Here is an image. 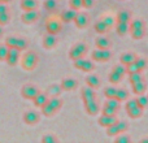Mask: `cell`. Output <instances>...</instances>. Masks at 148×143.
<instances>
[{"mask_svg":"<svg viewBox=\"0 0 148 143\" xmlns=\"http://www.w3.org/2000/svg\"><path fill=\"white\" fill-rule=\"evenodd\" d=\"M20 61H21V67H22L23 69L30 72L36 67V64H38V55H36L34 51H27L22 56V59H20Z\"/></svg>","mask_w":148,"mask_h":143,"instance_id":"obj_2","label":"cell"},{"mask_svg":"<svg viewBox=\"0 0 148 143\" xmlns=\"http://www.w3.org/2000/svg\"><path fill=\"white\" fill-rule=\"evenodd\" d=\"M117 117L116 116H107V115H101L99 117V120H97V122H99L100 126H103V128H109L110 125H113V124L117 122Z\"/></svg>","mask_w":148,"mask_h":143,"instance_id":"obj_12","label":"cell"},{"mask_svg":"<svg viewBox=\"0 0 148 143\" xmlns=\"http://www.w3.org/2000/svg\"><path fill=\"white\" fill-rule=\"evenodd\" d=\"M10 20V14H9V10L8 12H4V13H0V25L4 26L9 22Z\"/></svg>","mask_w":148,"mask_h":143,"instance_id":"obj_42","label":"cell"},{"mask_svg":"<svg viewBox=\"0 0 148 143\" xmlns=\"http://www.w3.org/2000/svg\"><path fill=\"white\" fill-rule=\"evenodd\" d=\"M38 92H39L38 87L34 86V85H25V86L21 89V95H22V98L29 99V100H33L34 98L36 96Z\"/></svg>","mask_w":148,"mask_h":143,"instance_id":"obj_7","label":"cell"},{"mask_svg":"<svg viewBox=\"0 0 148 143\" xmlns=\"http://www.w3.org/2000/svg\"><path fill=\"white\" fill-rule=\"evenodd\" d=\"M95 44H96V48L105 50V48H109L110 47V41L108 38H105V36H99V38H96Z\"/></svg>","mask_w":148,"mask_h":143,"instance_id":"obj_24","label":"cell"},{"mask_svg":"<svg viewBox=\"0 0 148 143\" xmlns=\"http://www.w3.org/2000/svg\"><path fill=\"white\" fill-rule=\"evenodd\" d=\"M9 1H12V0H0V4H1V3H4V4H7V3H9Z\"/></svg>","mask_w":148,"mask_h":143,"instance_id":"obj_52","label":"cell"},{"mask_svg":"<svg viewBox=\"0 0 148 143\" xmlns=\"http://www.w3.org/2000/svg\"><path fill=\"white\" fill-rule=\"evenodd\" d=\"M60 85L62 87V91H72L78 87V81L74 78H64Z\"/></svg>","mask_w":148,"mask_h":143,"instance_id":"obj_15","label":"cell"},{"mask_svg":"<svg viewBox=\"0 0 148 143\" xmlns=\"http://www.w3.org/2000/svg\"><path fill=\"white\" fill-rule=\"evenodd\" d=\"M38 18H39V13L36 9L23 10V13L21 14V21H22L23 23H33V22H35Z\"/></svg>","mask_w":148,"mask_h":143,"instance_id":"obj_10","label":"cell"},{"mask_svg":"<svg viewBox=\"0 0 148 143\" xmlns=\"http://www.w3.org/2000/svg\"><path fill=\"white\" fill-rule=\"evenodd\" d=\"M135 60H136V56L133 52H123L120 56V63L123 65H129V64H131V63H134Z\"/></svg>","mask_w":148,"mask_h":143,"instance_id":"obj_19","label":"cell"},{"mask_svg":"<svg viewBox=\"0 0 148 143\" xmlns=\"http://www.w3.org/2000/svg\"><path fill=\"white\" fill-rule=\"evenodd\" d=\"M21 59V51L18 48H16V47H10L9 51H8V56H7V64L9 65V67H14V65L18 64V61H20Z\"/></svg>","mask_w":148,"mask_h":143,"instance_id":"obj_6","label":"cell"},{"mask_svg":"<svg viewBox=\"0 0 148 143\" xmlns=\"http://www.w3.org/2000/svg\"><path fill=\"white\" fill-rule=\"evenodd\" d=\"M62 92V87L61 85H51V86L47 89V94L49 96H59Z\"/></svg>","mask_w":148,"mask_h":143,"instance_id":"obj_25","label":"cell"},{"mask_svg":"<svg viewBox=\"0 0 148 143\" xmlns=\"http://www.w3.org/2000/svg\"><path fill=\"white\" fill-rule=\"evenodd\" d=\"M69 7L72 8V9L78 10L83 7V4H82V0H69Z\"/></svg>","mask_w":148,"mask_h":143,"instance_id":"obj_45","label":"cell"},{"mask_svg":"<svg viewBox=\"0 0 148 143\" xmlns=\"http://www.w3.org/2000/svg\"><path fill=\"white\" fill-rule=\"evenodd\" d=\"M86 83H87V86H88V87L96 90V89H99V87H100L101 81H100V78L96 76V74H90V76L86 78Z\"/></svg>","mask_w":148,"mask_h":143,"instance_id":"obj_18","label":"cell"},{"mask_svg":"<svg viewBox=\"0 0 148 143\" xmlns=\"http://www.w3.org/2000/svg\"><path fill=\"white\" fill-rule=\"evenodd\" d=\"M57 44V39H56V35L55 34H49L47 33L43 38V47L47 50H51Z\"/></svg>","mask_w":148,"mask_h":143,"instance_id":"obj_17","label":"cell"},{"mask_svg":"<svg viewBox=\"0 0 148 143\" xmlns=\"http://www.w3.org/2000/svg\"><path fill=\"white\" fill-rule=\"evenodd\" d=\"M101 115L116 116V115H117V109H114V108H110V107H108V105L104 104V107H103V109H101Z\"/></svg>","mask_w":148,"mask_h":143,"instance_id":"obj_39","label":"cell"},{"mask_svg":"<svg viewBox=\"0 0 148 143\" xmlns=\"http://www.w3.org/2000/svg\"><path fill=\"white\" fill-rule=\"evenodd\" d=\"M57 7V1L56 0H46L44 1V8H46L48 12H52V10H55Z\"/></svg>","mask_w":148,"mask_h":143,"instance_id":"obj_37","label":"cell"},{"mask_svg":"<svg viewBox=\"0 0 148 143\" xmlns=\"http://www.w3.org/2000/svg\"><path fill=\"white\" fill-rule=\"evenodd\" d=\"M131 87H133V92L135 95H142L144 94V91H146L147 86H146V82L142 79V81L136 82V83H133L131 85Z\"/></svg>","mask_w":148,"mask_h":143,"instance_id":"obj_21","label":"cell"},{"mask_svg":"<svg viewBox=\"0 0 148 143\" xmlns=\"http://www.w3.org/2000/svg\"><path fill=\"white\" fill-rule=\"evenodd\" d=\"M138 107V103H136V99H130L126 102V111L131 109V108Z\"/></svg>","mask_w":148,"mask_h":143,"instance_id":"obj_48","label":"cell"},{"mask_svg":"<svg viewBox=\"0 0 148 143\" xmlns=\"http://www.w3.org/2000/svg\"><path fill=\"white\" fill-rule=\"evenodd\" d=\"M109 26L107 25V23L104 22V20H100V21H97L96 23H95V31H96L97 34H105V33H108L109 31Z\"/></svg>","mask_w":148,"mask_h":143,"instance_id":"obj_23","label":"cell"},{"mask_svg":"<svg viewBox=\"0 0 148 143\" xmlns=\"http://www.w3.org/2000/svg\"><path fill=\"white\" fill-rule=\"evenodd\" d=\"M116 31L120 36H123L130 31V23L129 22H116Z\"/></svg>","mask_w":148,"mask_h":143,"instance_id":"obj_20","label":"cell"},{"mask_svg":"<svg viewBox=\"0 0 148 143\" xmlns=\"http://www.w3.org/2000/svg\"><path fill=\"white\" fill-rule=\"evenodd\" d=\"M105 105L110 108H114V109H120V105H121V102L116 98H107V102H105Z\"/></svg>","mask_w":148,"mask_h":143,"instance_id":"obj_29","label":"cell"},{"mask_svg":"<svg viewBox=\"0 0 148 143\" xmlns=\"http://www.w3.org/2000/svg\"><path fill=\"white\" fill-rule=\"evenodd\" d=\"M136 103H138V105L140 108H146L147 105H148V96H146L144 94H142V95H138V98H136Z\"/></svg>","mask_w":148,"mask_h":143,"instance_id":"obj_34","label":"cell"},{"mask_svg":"<svg viewBox=\"0 0 148 143\" xmlns=\"http://www.w3.org/2000/svg\"><path fill=\"white\" fill-rule=\"evenodd\" d=\"M143 79V76H142V72H134V73H130L129 74V82L131 85L133 83H136V82L142 81Z\"/></svg>","mask_w":148,"mask_h":143,"instance_id":"obj_31","label":"cell"},{"mask_svg":"<svg viewBox=\"0 0 148 143\" xmlns=\"http://www.w3.org/2000/svg\"><path fill=\"white\" fill-rule=\"evenodd\" d=\"M110 57H112V52H110V50H109V48L101 50V63H104V61H109Z\"/></svg>","mask_w":148,"mask_h":143,"instance_id":"obj_43","label":"cell"},{"mask_svg":"<svg viewBox=\"0 0 148 143\" xmlns=\"http://www.w3.org/2000/svg\"><path fill=\"white\" fill-rule=\"evenodd\" d=\"M127 128H129V125L126 121H117L116 124H113L109 128H107V134L109 137H116L121 133H125L127 130Z\"/></svg>","mask_w":148,"mask_h":143,"instance_id":"obj_3","label":"cell"},{"mask_svg":"<svg viewBox=\"0 0 148 143\" xmlns=\"http://www.w3.org/2000/svg\"><path fill=\"white\" fill-rule=\"evenodd\" d=\"M87 52V46L84 43H77L70 48L69 51V59L70 60H77L79 57H83Z\"/></svg>","mask_w":148,"mask_h":143,"instance_id":"obj_4","label":"cell"},{"mask_svg":"<svg viewBox=\"0 0 148 143\" xmlns=\"http://www.w3.org/2000/svg\"><path fill=\"white\" fill-rule=\"evenodd\" d=\"M144 28V21L142 18H135L133 22L130 23V30H135V29H143ZM130 33V31H129Z\"/></svg>","mask_w":148,"mask_h":143,"instance_id":"obj_33","label":"cell"},{"mask_svg":"<svg viewBox=\"0 0 148 143\" xmlns=\"http://www.w3.org/2000/svg\"><path fill=\"white\" fill-rule=\"evenodd\" d=\"M127 112V116L130 118H139L142 115H143V108H140L138 105V107H135V108H131V109H129V111H126Z\"/></svg>","mask_w":148,"mask_h":143,"instance_id":"obj_26","label":"cell"},{"mask_svg":"<svg viewBox=\"0 0 148 143\" xmlns=\"http://www.w3.org/2000/svg\"><path fill=\"white\" fill-rule=\"evenodd\" d=\"M42 142L43 143H57L59 139H57V137H55L53 134H46L44 137H42Z\"/></svg>","mask_w":148,"mask_h":143,"instance_id":"obj_38","label":"cell"},{"mask_svg":"<svg viewBox=\"0 0 148 143\" xmlns=\"http://www.w3.org/2000/svg\"><path fill=\"white\" fill-rule=\"evenodd\" d=\"M83 104H84V109H86L87 115L95 116L97 112H99V104H97V102H96V98H92V99L84 100Z\"/></svg>","mask_w":148,"mask_h":143,"instance_id":"obj_8","label":"cell"},{"mask_svg":"<svg viewBox=\"0 0 148 143\" xmlns=\"http://www.w3.org/2000/svg\"><path fill=\"white\" fill-rule=\"evenodd\" d=\"M77 13H78V10L72 9V8H69V9H66V10H62L61 16H60L61 22H65V23L72 22V21H74V18H75Z\"/></svg>","mask_w":148,"mask_h":143,"instance_id":"obj_14","label":"cell"},{"mask_svg":"<svg viewBox=\"0 0 148 143\" xmlns=\"http://www.w3.org/2000/svg\"><path fill=\"white\" fill-rule=\"evenodd\" d=\"M48 94L47 92H40L39 91L38 94H36V96L33 99V103H34V105H35L36 108H42L44 104H46L47 102H48Z\"/></svg>","mask_w":148,"mask_h":143,"instance_id":"obj_16","label":"cell"},{"mask_svg":"<svg viewBox=\"0 0 148 143\" xmlns=\"http://www.w3.org/2000/svg\"><path fill=\"white\" fill-rule=\"evenodd\" d=\"M8 51H9V47H8L7 44L0 46V61H5V60H7Z\"/></svg>","mask_w":148,"mask_h":143,"instance_id":"obj_41","label":"cell"},{"mask_svg":"<svg viewBox=\"0 0 148 143\" xmlns=\"http://www.w3.org/2000/svg\"><path fill=\"white\" fill-rule=\"evenodd\" d=\"M61 107H62V100L59 99L57 96H51V99H48V102H47L40 109L44 116L51 117V116H53Z\"/></svg>","mask_w":148,"mask_h":143,"instance_id":"obj_1","label":"cell"},{"mask_svg":"<svg viewBox=\"0 0 148 143\" xmlns=\"http://www.w3.org/2000/svg\"><path fill=\"white\" fill-rule=\"evenodd\" d=\"M23 121L27 125H35V124L39 122V115L35 111H27L23 115Z\"/></svg>","mask_w":148,"mask_h":143,"instance_id":"obj_11","label":"cell"},{"mask_svg":"<svg viewBox=\"0 0 148 143\" xmlns=\"http://www.w3.org/2000/svg\"><path fill=\"white\" fill-rule=\"evenodd\" d=\"M114 141L117 142V143H130L131 142V138L127 135V134L121 133V134H118V135H116Z\"/></svg>","mask_w":148,"mask_h":143,"instance_id":"obj_35","label":"cell"},{"mask_svg":"<svg viewBox=\"0 0 148 143\" xmlns=\"http://www.w3.org/2000/svg\"><path fill=\"white\" fill-rule=\"evenodd\" d=\"M73 63H74V67H75L77 69L82 70V72H91V70H94V68H95L94 61H92V60L84 59V56L74 60Z\"/></svg>","mask_w":148,"mask_h":143,"instance_id":"obj_5","label":"cell"},{"mask_svg":"<svg viewBox=\"0 0 148 143\" xmlns=\"http://www.w3.org/2000/svg\"><path fill=\"white\" fill-rule=\"evenodd\" d=\"M4 12H8V7L4 3H1V4H0V13H4Z\"/></svg>","mask_w":148,"mask_h":143,"instance_id":"obj_51","label":"cell"},{"mask_svg":"<svg viewBox=\"0 0 148 143\" xmlns=\"http://www.w3.org/2000/svg\"><path fill=\"white\" fill-rule=\"evenodd\" d=\"M82 4L84 8H91L94 5V0H82Z\"/></svg>","mask_w":148,"mask_h":143,"instance_id":"obj_50","label":"cell"},{"mask_svg":"<svg viewBox=\"0 0 148 143\" xmlns=\"http://www.w3.org/2000/svg\"><path fill=\"white\" fill-rule=\"evenodd\" d=\"M113 70H116L118 74H121V76H122V77L125 76L126 73H127V72H126V65L121 64V63H120V64H118V65H116V67L113 68Z\"/></svg>","mask_w":148,"mask_h":143,"instance_id":"obj_47","label":"cell"},{"mask_svg":"<svg viewBox=\"0 0 148 143\" xmlns=\"http://www.w3.org/2000/svg\"><path fill=\"white\" fill-rule=\"evenodd\" d=\"M108 79H109L110 83L117 85V83H120V82H121V79H122V76H121V74H118L116 70H112L109 73V76H108Z\"/></svg>","mask_w":148,"mask_h":143,"instance_id":"obj_28","label":"cell"},{"mask_svg":"<svg viewBox=\"0 0 148 143\" xmlns=\"http://www.w3.org/2000/svg\"><path fill=\"white\" fill-rule=\"evenodd\" d=\"M20 5L22 8V10H33V9H36L38 1L36 0H21Z\"/></svg>","mask_w":148,"mask_h":143,"instance_id":"obj_22","label":"cell"},{"mask_svg":"<svg viewBox=\"0 0 148 143\" xmlns=\"http://www.w3.org/2000/svg\"><path fill=\"white\" fill-rule=\"evenodd\" d=\"M116 99H118L120 102H123V100H126L129 98V92L127 90L125 89H117V91H116Z\"/></svg>","mask_w":148,"mask_h":143,"instance_id":"obj_32","label":"cell"},{"mask_svg":"<svg viewBox=\"0 0 148 143\" xmlns=\"http://www.w3.org/2000/svg\"><path fill=\"white\" fill-rule=\"evenodd\" d=\"M91 60H94L95 63H101V50H94L91 54Z\"/></svg>","mask_w":148,"mask_h":143,"instance_id":"obj_40","label":"cell"},{"mask_svg":"<svg viewBox=\"0 0 148 143\" xmlns=\"http://www.w3.org/2000/svg\"><path fill=\"white\" fill-rule=\"evenodd\" d=\"M135 63H136V65H138V68H139V70H143V69H146V67H147V60L146 59H143V57H136V60H135Z\"/></svg>","mask_w":148,"mask_h":143,"instance_id":"obj_46","label":"cell"},{"mask_svg":"<svg viewBox=\"0 0 148 143\" xmlns=\"http://www.w3.org/2000/svg\"><path fill=\"white\" fill-rule=\"evenodd\" d=\"M1 28H3V26L0 25V36H1V34H3V29H1Z\"/></svg>","mask_w":148,"mask_h":143,"instance_id":"obj_53","label":"cell"},{"mask_svg":"<svg viewBox=\"0 0 148 143\" xmlns=\"http://www.w3.org/2000/svg\"><path fill=\"white\" fill-rule=\"evenodd\" d=\"M116 91H117V89H116V87H105V89H104L105 98H114L116 96Z\"/></svg>","mask_w":148,"mask_h":143,"instance_id":"obj_44","label":"cell"},{"mask_svg":"<svg viewBox=\"0 0 148 143\" xmlns=\"http://www.w3.org/2000/svg\"><path fill=\"white\" fill-rule=\"evenodd\" d=\"M103 20H104V22L107 23V25L109 26V28H112V26L116 23V18L110 17V16H107V17H104V18H103Z\"/></svg>","mask_w":148,"mask_h":143,"instance_id":"obj_49","label":"cell"},{"mask_svg":"<svg viewBox=\"0 0 148 143\" xmlns=\"http://www.w3.org/2000/svg\"><path fill=\"white\" fill-rule=\"evenodd\" d=\"M88 16L86 14V13H77V16H75V18H74V23H75V26L77 28H79V29H83V28H86L87 25H88Z\"/></svg>","mask_w":148,"mask_h":143,"instance_id":"obj_13","label":"cell"},{"mask_svg":"<svg viewBox=\"0 0 148 143\" xmlns=\"http://www.w3.org/2000/svg\"><path fill=\"white\" fill-rule=\"evenodd\" d=\"M46 30L49 34H59L61 31V21L56 20V18H51V20L47 21L46 23Z\"/></svg>","mask_w":148,"mask_h":143,"instance_id":"obj_9","label":"cell"},{"mask_svg":"<svg viewBox=\"0 0 148 143\" xmlns=\"http://www.w3.org/2000/svg\"><path fill=\"white\" fill-rule=\"evenodd\" d=\"M130 21V12L129 10H120L116 17V22H129Z\"/></svg>","mask_w":148,"mask_h":143,"instance_id":"obj_27","label":"cell"},{"mask_svg":"<svg viewBox=\"0 0 148 143\" xmlns=\"http://www.w3.org/2000/svg\"><path fill=\"white\" fill-rule=\"evenodd\" d=\"M29 46V42L26 41L25 38H21V36H18L17 39V46H16V48H18L20 51H23V50H26Z\"/></svg>","mask_w":148,"mask_h":143,"instance_id":"obj_36","label":"cell"},{"mask_svg":"<svg viewBox=\"0 0 148 143\" xmlns=\"http://www.w3.org/2000/svg\"><path fill=\"white\" fill-rule=\"evenodd\" d=\"M130 34H131V36H133V39H136V41H139V39H142L144 36V34H146V28H143V29H135V30H130Z\"/></svg>","mask_w":148,"mask_h":143,"instance_id":"obj_30","label":"cell"}]
</instances>
